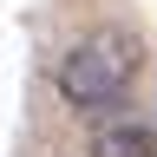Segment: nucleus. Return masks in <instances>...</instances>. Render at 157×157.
Here are the masks:
<instances>
[{"mask_svg":"<svg viewBox=\"0 0 157 157\" xmlns=\"http://www.w3.org/2000/svg\"><path fill=\"white\" fill-rule=\"evenodd\" d=\"M137 66H144L137 39L124 26H98V33L66 46V59H59V98L72 111H85V118L118 111L124 92H131V78H137Z\"/></svg>","mask_w":157,"mask_h":157,"instance_id":"nucleus-1","label":"nucleus"},{"mask_svg":"<svg viewBox=\"0 0 157 157\" xmlns=\"http://www.w3.org/2000/svg\"><path fill=\"white\" fill-rule=\"evenodd\" d=\"M92 157H157V131H144V124H105L92 137Z\"/></svg>","mask_w":157,"mask_h":157,"instance_id":"nucleus-2","label":"nucleus"}]
</instances>
